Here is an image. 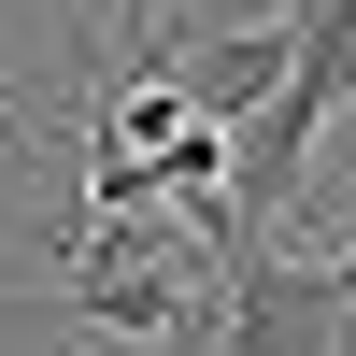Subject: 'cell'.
Segmentation results:
<instances>
[{"label":"cell","instance_id":"cell-1","mask_svg":"<svg viewBox=\"0 0 356 356\" xmlns=\"http://www.w3.org/2000/svg\"><path fill=\"white\" fill-rule=\"evenodd\" d=\"M285 15H300V72H285L271 114L228 129V200H243V228H271L285 200H300L314 143L356 114V0H285Z\"/></svg>","mask_w":356,"mask_h":356}]
</instances>
